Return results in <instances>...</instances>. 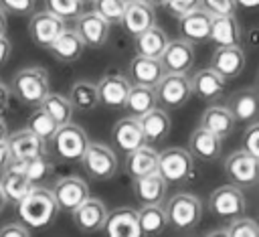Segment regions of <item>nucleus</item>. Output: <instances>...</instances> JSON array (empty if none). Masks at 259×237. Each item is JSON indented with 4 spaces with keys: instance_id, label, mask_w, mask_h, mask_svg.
I'll use <instances>...</instances> for the list:
<instances>
[{
    "instance_id": "nucleus-1",
    "label": "nucleus",
    "mask_w": 259,
    "mask_h": 237,
    "mask_svg": "<svg viewBox=\"0 0 259 237\" xmlns=\"http://www.w3.org/2000/svg\"><path fill=\"white\" fill-rule=\"evenodd\" d=\"M59 203L53 194V188L32 186L30 192L18 203V217L28 229H45L59 215Z\"/></svg>"
},
{
    "instance_id": "nucleus-2",
    "label": "nucleus",
    "mask_w": 259,
    "mask_h": 237,
    "mask_svg": "<svg viewBox=\"0 0 259 237\" xmlns=\"http://www.w3.org/2000/svg\"><path fill=\"white\" fill-rule=\"evenodd\" d=\"M12 95L24 105H40L42 99L51 93V79L42 67L30 65L16 71L10 79Z\"/></svg>"
},
{
    "instance_id": "nucleus-3",
    "label": "nucleus",
    "mask_w": 259,
    "mask_h": 237,
    "mask_svg": "<svg viewBox=\"0 0 259 237\" xmlns=\"http://www.w3.org/2000/svg\"><path fill=\"white\" fill-rule=\"evenodd\" d=\"M87 146H89L87 132L73 122L59 126L57 134L51 140V148L55 156L63 162H81Z\"/></svg>"
},
{
    "instance_id": "nucleus-4",
    "label": "nucleus",
    "mask_w": 259,
    "mask_h": 237,
    "mask_svg": "<svg viewBox=\"0 0 259 237\" xmlns=\"http://www.w3.org/2000/svg\"><path fill=\"white\" fill-rule=\"evenodd\" d=\"M164 209L168 215V225H172L178 231L194 229L202 217V203L198 196L190 192H178L170 196Z\"/></svg>"
},
{
    "instance_id": "nucleus-5",
    "label": "nucleus",
    "mask_w": 259,
    "mask_h": 237,
    "mask_svg": "<svg viewBox=\"0 0 259 237\" xmlns=\"http://www.w3.org/2000/svg\"><path fill=\"white\" fill-rule=\"evenodd\" d=\"M81 164H83V170L87 172V176L93 180H109L119 168L117 154L113 152L111 146H107L103 142H89V146L81 158Z\"/></svg>"
},
{
    "instance_id": "nucleus-6",
    "label": "nucleus",
    "mask_w": 259,
    "mask_h": 237,
    "mask_svg": "<svg viewBox=\"0 0 259 237\" xmlns=\"http://www.w3.org/2000/svg\"><path fill=\"white\" fill-rule=\"evenodd\" d=\"M158 172L166 178L168 184H180L186 182L194 174V156L188 148L170 146L160 152L158 160Z\"/></svg>"
},
{
    "instance_id": "nucleus-7",
    "label": "nucleus",
    "mask_w": 259,
    "mask_h": 237,
    "mask_svg": "<svg viewBox=\"0 0 259 237\" xmlns=\"http://www.w3.org/2000/svg\"><path fill=\"white\" fill-rule=\"evenodd\" d=\"M158 105L164 109H178L188 103L192 97V85L190 77L182 73H166L160 83L156 85Z\"/></svg>"
},
{
    "instance_id": "nucleus-8",
    "label": "nucleus",
    "mask_w": 259,
    "mask_h": 237,
    "mask_svg": "<svg viewBox=\"0 0 259 237\" xmlns=\"http://www.w3.org/2000/svg\"><path fill=\"white\" fill-rule=\"evenodd\" d=\"M245 194L243 188L237 184H223L219 188H214L208 196V209L210 213H214L219 219H237L245 213Z\"/></svg>"
},
{
    "instance_id": "nucleus-9",
    "label": "nucleus",
    "mask_w": 259,
    "mask_h": 237,
    "mask_svg": "<svg viewBox=\"0 0 259 237\" xmlns=\"http://www.w3.org/2000/svg\"><path fill=\"white\" fill-rule=\"evenodd\" d=\"M225 172L233 184L241 188H251L259 182V158H255L253 154L241 148L227 156Z\"/></svg>"
},
{
    "instance_id": "nucleus-10",
    "label": "nucleus",
    "mask_w": 259,
    "mask_h": 237,
    "mask_svg": "<svg viewBox=\"0 0 259 237\" xmlns=\"http://www.w3.org/2000/svg\"><path fill=\"white\" fill-rule=\"evenodd\" d=\"M67 20H63L61 16L53 14L51 10H40V12H32L30 14V20H28V34H30V41L40 47V49H47L59 38V34L67 28L65 26Z\"/></svg>"
},
{
    "instance_id": "nucleus-11",
    "label": "nucleus",
    "mask_w": 259,
    "mask_h": 237,
    "mask_svg": "<svg viewBox=\"0 0 259 237\" xmlns=\"http://www.w3.org/2000/svg\"><path fill=\"white\" fill-rule=\"evenodd\" d=\"M53 194L61 211L73 213L85 199H89V186L81 176H61L53 184Z\"/></svg>"
},
{
    "instance_id": "nucleus-12",
    "label": "nucleus",
    "mask_w": 259,
    "mask_h": 237,
    "mask_svg": "<svg viewBox=\"0 0 259 237\" xmlns=\"http://www.w3.org/2000/svg\"><path fill=\"white\" fill-rule=\"evenodd\" d=\"M109 26L111 24L103 16H99L95 10L81 12L75 18V30L83 38L85 47H91V49H99V47H103L107 43V38H109Z\"/></svg>"
},
{
    "instance_id": "nucleus-13",
    "label": "nucleus",
    "mask_w": 259,
    "mask_h": 237,
    "mask_svg": "<svg viewBox=\"0 0 259 237\" xmlns=\"http://www.w3.org/2000/svg\"><path fill=\"white\" fill-rule=\"evenodd\" d=\"M0 186L8 199V203H14L18 205L28 192L30 188L34 186L32 180L28 178L26 170H24V164L22 162H16L12 160L2 172H0Z\"/></svg>"
},
{
    "instance_id": "nucleus-14",
    "label": "nucleus",
    "mask_w": 259,
    "mask_h": 237,
    "mask_svg": "<svg viewBox=\"0 0 259 237\" xmlns=\"http://www.w3.org/2000/svg\"><path fill=\"white\" fill-rule=\"evenodd\" d=\"M210 20L212 16L202 8H194L192 12L178 18V34L190 45H202L210 38Z\"/></svg>"
},
{
    "instance_id": "nucleus-15",
    "label": "nucleus",
    "mask_w": 259,
    "mask_h": 237,
    "mask_svg": "<svg viewBox=\"0 0 259 237\" xmlns=\"http://www.w3.org/2000/svg\"><path fill=\"white\" fill-rule=\"evenodd\" d=\"M132 81L127 75L121 73H107L97 81V91H99V103L109 107V109H119L125 105L127 93H130Z\"/></svg>"
},
{
    "instance_id": "nucleus-16",
    "label": "nucleus",
    "mask_w": 259,
    "mask_h": 237,
    "mask_svg": "<svg viewBox=\"0 0 259 237\" xmlns=\"http://www.w3.org/2000/svg\"><path fill=\"white\" fill-rule=\"evenodd\" d=\"M245 63H247V55H245L243 47L235 45V47H217L210 55L208 67H212L221 77H225L229 81L243 73Z\"/></svg>"
},
{
    "instance_id": "nucleus-17",
    "label": "nucleus",
    "mask_w": 259,
    "mask_h": 237,
    "mask_svg": "<svg viewBox=\"0 0 259 237\" xmlns=\"http://www.w3.org/2000/svg\"><path fill=\"white\" fill-rule=\"evenodd\" d=\"M6 144H8L12 160H16V162H26L34 156L47 154V142L40 140L36 134H32L28 128L10 132Z\"/></svg>"
},
{
    "instance_id": "nucleus-18",
    "label": "nucleus",
    "mask_w": 259,
    "mask_h": 237,
    "mask_svg": "<svg viewBox=\"0 0 259 237\" xmlns=\"http://www.w3.org/2000/svg\"><path fill=\"white\" fill-rule=\"evenodd\" d=\"M111 140H113L115 148H119L125 154L148 144L142 124H140V117H136V115H127V117H121L119 122H115V126L111 130Z\"/></svg>"
},
{
    "instance_id": "nucleus-19",
    "label": "nucleus",
    "mask_w": 259,
    "mask_h": 237,
    "mask_svg": "<svg viewBox=\"0 0 259 237\" xmlns=\"http://www.w3.org/2000/svg\"><path fill=\"white\" fill-rule=\"evenodd\" d=\"M107 207L103 205V201L95 199V196H89L85 199L71 215H73V223L79 231L83 233H95V231H101L103 225H105V219H107Z\"/></svg>"
},
{
    "instance_id": "nucleus-20",
    "label": "nucleus",
    "mask_w": 259,
    "mask_h": 237,
    "mask_svg": "<svg viewBox=\"0 0 259 237\" xmlns=\"http://www.w3.org/2000/svg\"><path fill=\"white\" fill-rule=\"evenodd\" d=\"M225 83H227V79L221 77L212 67L198 69L190 77L192 95H196L200 101H206V103H214L217 99H221L225 95Z\"/></svg>"
},
{
    "instance_id": "nucleus-21",
    "label": "nucleus",
    "mask_w": 259,
    "mask_h": 237,
    "mask_svg": "<svg viewBox=\"0 0 259 237\" xmlns=\"http://www.w3.org/2000/svg\"><path fill=\"white\" fill-rule=\"evenodd\" d=\"M162 67L166 73H182L186 75L194 65V45L184 38L170 41L166 51L160 57Z\"/></svg>"
},
{
    "instance_id": "nucleus-22",
    "label": "nucleus",
    "mask_w": 259,
    "mask_h": 237,
    "mask_svg": "<svg viewBox=\"0 0 259 237\" xmlns=\"http://www.w3.org/2000/svg\"><path fill=\"white\" fill-rule=\"evenodd\" d=\"M101 231L107 237H140L142 231H140L138 211L130 207H119L107 213V219Z\"/></svg>"
},
{
    "instance_id": "nucleus-23",
    "label": "nucleus",
    "mask_w": 259,
    "mask_h": 237,
    "mask_svg": "<svg viewBox=\"0 0 259 237\" xmlns=\"http://www.w3.org/2000/svg\"><path fill=\"white\" fill-rule=\"evenodd\" d=\"M164 75H166V71L162 67V61L152 59V57H144V55H136L127 67V79L134 85L156 87Z\"/></svg>"
},
{
    "instance_id": "nucleus-24",
    "label": "nucleus",
    "mask_w": 259,
    "mask_h": 237,
    "mask_svg": "<svg viewBox=\"0 0 259 237\" xmlns=\"http://www.w3.org/2000/svg\"><path fill=\"white\" fill-rule=\"evenodd\" d=\"M188 150L194 158H198L202 162L217 160L223 152V138L217 136L214 132L198 126L192 130V134L188 138Z\"/></svg>"
},
{
    "instance_id": "nucleus-25",
    "label": "nucleus",
    "mask_w": 259,
    "mask_h": 237,
    "mask_svg": "<svg viewBox=\"0 0 259 237\" xmlns=\"http://www.w3.org/2000/svg\"><path fill=\"white\" fill-rule=\"evenodd\" d=\"M156 6H152L148 0H134V2H127L125 6V12H123V28L127 34L136 36L144 30H148L150 26L156 24Z\"/></svg>"
},
{
    "instance_id": "nucleus-26",
    "label": "nucleus",
    "mask_w": 259,
    "mask_h": 237,
    "mask_svg": "<svg viewBox=\"0 0 259 237\" xmlns=\"http://www.w3.org/2000/svg\"><path fill=\"white\" fill-rule=\"evenodd\" d=\"M132 190L140 205H160L168 190V182L160 172H152L148 176L132 178Z\"/></svg>"
},
{
    "instance_id": "nucleus-27",
    "label": "nucleus",
    "mask_w": 259,
    "mask_h": 237,
    "mask_svg": "<svg viewBox=\"0 0 259 237\" xmlns=\"http://www.w3.org/2000/svg\"><path fill=\"white\" fill-rule=\"evenodd\" d=\"M214 47H235L243 41V30L235 14L212 16L210 20V38Z\"/></svg>"
},
{
    "instance_id": "nucleus-28",
    "label": "nucleus",
    "mask_w": 259,
    "mask_h": 237,
    "mask_svg": "<svg viewBox=\"0 0 259 237\" xmlns=\"http://www.w3.org/2000/svg\"><path fill=\"white\" fill-rule=\"evenodd\" d=\"M158 160H160V152L156 148H152L150 144H146V146L125 154L123 168L130 178H140V176L158 172Z\"/></svg>"
},
{
    "instance_id": "nucleus-29",
    "label": "nucleus",
    "mask_w": 259,
    "mask_h": 237,
    "mask_svg": "<svg viewBox=\"0 0 259 237\" xmlns=\"http://www.w3.org/2000/svg\"><path fill=\"white\" fill-rule=\"evenodd\" d=\"M227 107L231 109V113L235 115L237 122L251 124L259 115V91L257 89H239L229 97Z\"/></svg>"
},
{
    "instance_id": "nucleus-30",
    "label": "nucleus",
    "mask_w": 259,
    "mask_h": 237,
    "mask_svg": "<svg viewBox=\"0 0 259 237\" xmlns=\"http://www.w3.org/2000/svg\"><path fill=\"white\" fill-rule=\"evenodd\" d=\"M83 51H85V43L75 28H65L59 34V38L49 47V53L61 63L77 61L83 55Z\"/></svg>"
},
{
    "instance_id": "nucleus-31",
    "label": "nucleus",
    "mask_w": 259,
    "mask_h": 237,
    "mask_svg": "<svg viewBox=\"0 0 259 237\" xmlns=\"http://www.w3.org/2000/svg\"><path fill=\"white\" fill-rule=\"evenodd\" d=\"M235 124H237V120H235V115L231 113V109H229L227 105H217V103H212V105H208V107L202 111L198 126H202V128L214 132V134L221 136V138H227V136L233 134Z\"/></svg>"
},
{
    "instance_id": "nucleus-32",
    "label": "nucleus",
    "mask_w": 259,
    "mask_h": 237,
    "mask_svg": "<svg viewBox=\"0 0 259 237\" xmlns=\"http://www.w3.org/2000/svg\"><path fill=\"white\" fill-rule=\"evenodd\" d=\"M168 43H170L168 34L160 26H156V24L134 36L136 53L138 55H144V57H152V59H160L162 53L166 51Z\"/></svg>"
},
{
    "instance_id": "nucleus-33",
    "label": "nucleus",
    "mask_w": 259,
    "mask_h": 237,
    "mask_svg": "<svg viewBox=\"0 0 259 237\" xmlns=\"http://www.w3.org/2000/svg\"><path fill=\"white\" fill-rule=\"evenodd\" d=\"M140 124H142V130L146 134L148 144H156V142L164 140L168 136V132H170V126H172L168 111L164 107H160V105H156L148 113L140 115Z\"/></svg>"
},
{
    "instance_id": "nucleus-34",
    "label": "nucleus",
    "mask_w": 259,
    "mask_h": 237,
    "mask_svg": "<svg viewBox=\"0 0 259 237\" xmlns=\"http://www.w3.org/2000/svg\"><path fill=\"white\" fill-rule=\"evenodd\" d=\"M158 105V95H156V87H148V85H134L130 87V93H127V99H125V105L123 109L130 113V115H144L148 113L150 109H154Z\"/></svg>"
},
{
    "instance_id": "nucleus-35",
    "label": "nucleus",
    "mask_w": 259,
    "mask_h": 237,
    "mask_svg": "<svg viewBox=\"0 0 259 237\" xmlns=\"http://www.w3.org/2000/svg\"><path fill=\"white\" fill-rule=\"evenodd\" d=\"M69 99L73 103L75 109L79 111H91L99 105V91H97V83L89 81V79H79L71 85L69 89Z\"/></svg>"
},
{
    "instance_id": "nucleus-36",
    "label": "nucleus",
    "mask_w": 259,
    "mask_h": 237,
    "mask_svg": "<svg viewBox=\"0 0 259 237\" xmlns=\"http://www.w3.org/2000/svg\"><path fill=\"white\" fill-rule=\"evenodd\" d=\"M138 221H140V231L142 235H160L166 225H168V215L166 209L160 205H142L138 209Z\"/></svg>"
},
{
    "instance_id": "nucleus-37",
    "label": "nucleus",
    "mask_w": 259,
    "mask_h": 237,
    "mask_svg": "<svg viewBox=\"0 0 259 237\" xmlns=\"http://www.w3.org/2000/svg\"><path fill=\"white\" fill-rule=\"evenodd\" d=\"M40 107H42L59 126L69 124L71 117H73V109H75L73 103H71V99H69V95L65 97V95H61V93H49V95L42 99Z\"/></svg>"
},
{
    "instance_id": "nucleus-38",
    "label": "nucleus",
    "mask_w": 259,
    "mask_h": 237,
    "mask_svg": "<svg viewBox=\"0 0 259 237\" xmlns=\"http://www.w3.org/2000/svg\"><path fill=\"white\" fill-rule=\"evenodd\" d=\"M26 128L32 132V134H36L40 140H45L47 144L53 140V136L57 134V130H59V124L40 107V105H36V109L28 115V120H26Z\"/></svg>"
},
{
    "instance_id": "nucleus-39",
    "label": "nucleus",
    "mask_w": 259,
    "mask_h": 237,
    "mask_svg": "<svg viewBox=\"0 0 259 237\" xmlns=\"http://www.w3.org/2000/svg\"><path fill=\"white\" fill-rule=\"evenodd\" d=\"M24 164V170L28 174V178L32 180V184H38L42 180H47L51 174H53V160L49 158V152L47 154H40V156H34Z\"/></svg>"
},
{
    "instance_id": "nucleus-40",
    "label": "nucleus",
    "mask_w": 259,
    "mask_h": 237,
    "mask_svg": "<svg viewBox=\"0 0 259 237\" xmlns=\"http://www.w3.org/2000/svg\"><path fill=\"white\" fill-rule=\"evenodd\" d=\"M93 10L103 16L109 24H121L127 2L125 0H93Z\"/></svg>"
},
{
    "instance_id": "nucleus-41",
    "label": "nucleus",
    "mask_w": 259,
    "mask_h": 237,
    "mask_svg": "<svg viewBox=\"0 0 259 237\" xmlns=\"http://www.w3.org/2000/svg\"><path fill=\"white\" fill-rule=\"evenodd\" d=\"M81 0H45V8L63 20H75L81 14Z\"/></svg>"
},
{
    "instance_id": "nucleus-42",
    "label": "nucleus",
    "mask_w": 259,
    "mask_h": 237,
    "mask_svg": "<svg viewBox=\"0 0 259 237\" xmlns=\"http://www.w3.org/2000/svg\"><path fill=\"white\" fill-rule=\"evenodd\" d=\"M227 237H259V223L249 217H237L225 229Z\"/></svg>"
},
{
    "instance_id": "nucleus-43",
    "label": "nucleus",
    "mask_w": 259,
    "mask_h": 237,
    "mask_svg": "<svg viewBox=\"0 0 259 237\" xmlns=\"http://www.w3.org/2000/svg\"><path fill=\"white\" fill-rule=\"evenodd\" d=\"M200 6H202L210 16L235 14V12H237V0H200Z\"/></svg>"
},
{
    "instance_id": "nucleus-44",
    "label": "nucleus",
    "mask_w": 259,
    "mask_h": 237,
    "mask_svg": "<svg viewBox=\"0 0 259 237\" xmlns=\"http://www.w3.org/2000/svg\"><path fill=\"white\" fill-rule=\"evenodd\" d=\"M241 146H243V150H247L249 154L259 158V122H251L247 126V130L243 132V138H241Z\"/></svg>"
},
{
    "instance_id": "nucleus-45",
    "label": "nucleus",
    "mask_w": 259,
    "mask_h": 237,
    "mask_svg": "<svg viewBox=\"0 0 259 237\" xmlns=\"http://www.w3.org/2000/svg\"><path fill=\"white\" fill-rule=\"evenodd\" d=\"M0 6L14 16H30L34 12L36 0H0Z\"/></svg>"
},
{
    "instance_id": "nucleus-46",
    "label": "nucleus",
    "mask_w": 259,
    "mask_h": 237,
    "mask_svg": "<svg viewBox=\"0 0 259 237\" xmlns=\"http://www.w3.org/2000/svg\"><path fill=\"white\" fill-rule=\"evenodd\" d=\"M198 6H200V0H168V2L164 4L166 12H168L170 16H174L176 20H178L180 16L192 12V10L198 8Z\"/></svg>"
},
{
    "instance_id": "nucleus-47",
    "label": "nucleus",
    "mask_w": 259,
    "mask_h": 237,
    "mask_svg": "<svg viewBox=\"0 0 259 237\" xmlns=\"http://www.w3.org/2000/svg\"><path fill=\"white\" fill-rule=\"evenodd\" d=\"M30 231L24 223H6L0 227V237H28Z\"/></svg>"
},
{
    "instance_id": "nucleus-48",
    "label": "nucleus",
    "mask_w": 259,
    "mask_h": 237,
    "mask_svg": "<svg viewBox=\"0 0 259 237\" xmlns=\"http://www.w3.org/2000/svg\"><path fill=\"white\" fill-rule=\"evenodd\" d=\"M10 97H12V89L10 83L6 85L4 81H0V115L10 107Z\"/></svg>"
},
{
    "instance_id": "nucleus-49",
    "label": "nucleus",
    "mask_w": 259,
    "mask_h": 237,
    "mask_svg": "<svg viewBox=\"0 0 259 237\" xmlns=\"http://www.w3.org/2000/svg\"><path fill=\"white\" fill-rule=\"evenodd\" d=\"M10 53H12V43L8 41V36H6V34H2V36H0V69L8 63Z\"/></svg>"
},
{
    "instance_id": "nucleus-50",
    "label": "nucleus",
    "mask_w": 259,
    "mask_h": 237,
    "mask_svg": "<svg viewBox=\"0 0 259 237\" xmlns=\"http://www.w3.org/2000/svg\"><path fill=\"white\" fill-rule=\"evenodd\" d=\"M12 162V156H10V150H8V144L6 142H0V172Z\"/></svg>"
},
{
    "instance_id": "nucleus-51",
    "label": "nucleus",
    "mask_w": 259,
    "mask_h": 237,
    "mask_svg": "<svg viewBox=\"0 0 259 237\" xmlns=\"http://www.w3.org/2000/svg\"><path fill=\"white\" fill-rule=\"evenodd\" d=\"M6 30H8V12L0 6V36L6 34Z\"/></svg>"
},
{
    "instance_id": "nucleus-52",
    "label": "nucleus",
    "mask_w": 259,
    "mask_h": 237,
    "mask_svg": "<svg viewBox=\"0 0 259 237\" xmlns=\"http://www.w3.org/2000/svg\"><path fill=\"white\" fill-rule=\"evenodd\" d=\"M237 6L253 10V8H259V0H237Z\"/></svg>"
},
{
    "instance_id": "nucleus-53",
    "label": "nucleus",
    "mask_w": 259,
    "mask_h": 237,
    "mask_svg": "<svg viewBox=\"0 0 259 237\" xmlns=\"http://www.w3.org/2000/svg\"><path fill=\"white\" fill-rule=\"evenodd\" d=\"M8 126H6V122L2 120V115H0V142H6L8 140Z\"/></svg>"
},
{
    "instance_id": "nucleus-54",
    "label": "nucleus",
    "mask_w": 259,
    "mask_h": 237,
    "mask_svg": "<svg viewBox=\"0 0 259 237\" xmlns=\"http://www.w3.org/2000/svg\"><path fill=\"white\" fill-rule=\"evenodd\" d=\"M6 205H8V199H6V194H4V190H2V186H0V213L6 209Z\"/></svg>"
},
{
    "instance_id": "nucleus-55",
    "label": "nucleus",
    "mask_w": 259,
    "mask_h": 237,
    "mask_svg": "<svg viewBox=\"0 0 259 237\" xmlns=\"http://www.w3.org/2000/svg\"><path fill=\"white\" fill-rule=\"evenodd\" d=\"M148 2H150L152 6H164V4L168 2V0H148Z\"/></svg>"
},
{
    "instance_id": "nucleus-56",
    "label": "nucleus",
    "mask_w": 259,
    "mask_h": 237,
    "mask_svg": "<svg viewBox=\"0 0 259 237\" xmlns=\"http://www.w3.org/2000/svg\"><path fill=\"white\" fill-rule=\"evenodd\" d=\"M89 2H93V0H81V4H89Z\"/></svg>"
},
{
    "instance_id": "nucleus-57",
    "label": "nucleus",
    "mask_w": 259,
    "mask_h": 237,
    "mask_svg": "<svg viewBox=\"0 0 259 237\" xmlns=\"http://www.w3.org/2000/svg\"><path fill=\"white\" fill-rule=\"evenodd\" d=\"M125 2H134V0H125Z\"/></svg>"
},
{
    "instance_id": "nucleus-58",
    "label": "nucleus",
    "mask_w": 259,
    "mask_h": 237,
    "mask_svg": "<svg viewBox=\"0 0 259 237\" xmlns=\"http://www.w3.org/2000/svg\"><path fill=\"white\" fill-rule=\"evenodd\" d=\"M257 83H259V75H257Z\"/></svg>"
}]
</instances>
